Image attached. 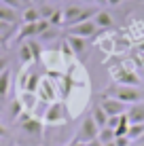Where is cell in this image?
<instances>
[{
    "label": "cell",
    "instance_id": "1",
    "mask_svg": "<svg viewBox=\"0 0 144 146\" xmlns=\"http://www.w3.org/2000/svg\"><path fill=\"white\" fill-rule=\"evenodd\" d=\"M100 98H112V100H119L123 104H136V102H142V91L138 87H129V85H110L108 89H104L100 93Z\"/></svg>",
    "mask_w": 144,
    "mask_h": 146
},
{
    "label": "cell",
    "instance_id": "2",
    "mask_svg": "<svg viewBox=\"0 0 144 146\" xmlns=\"http://www.w3.org/2000/svg\"><path fill=\"white\" fill-rule=\"evenodd\" d=\"M15 125H17V127L21 129L30 140H34V142H38V144L42 142V135H44V123H42V119L32 117L30 112H21L17 119H15Z\"/></svg>",
    "mask_w": 144,
    "mask_h": 146
},
{
    "label": "cell",
    "instance_id": "3",
    "mask_svg": "<svg viewBox=\"0 0 144 146\" xmlns=\"http://www.w3.org/2000/svg\"><path fill=\"white\" fill-rule=\"evenodd\" d=\"M62 13H64V26L70 28V26H74V23L93 19L96 13H98V9L87 7V4H68L66 9H62Z\"/></svg>",
    "mask_w": 144,
    "mask_h": 146
},
{
    "label": "cell",
    "instance_id": "4",
    "mask_svg": "<svg viewBox=\"0 0 144 146\" xmlns=\"http://www.w3.org/2000/svg\"><path fill=\"white\" fill-rule=\"evenodd\" d=\"M70 114H68V106L64 102H53L49 104L47 110L42 114V123L44 127H62V125L68 123Z\"/></svg>",
    "mask_w": 144,
    "mask_h": 146
},
{
    "label": "cell",
    "instance_id": "5",
    "mask_svg": "<svg viewBox=\"0 0 144 146\" xmlns=\"http://www.w3.org/2000/svg\"><path fill=\"white\" fill-rule=\"evenodd\" d=\"M108 74L117 85H129V87L140 85V74L133 72V68H125L123 64H110Z\"/></svg>",
    "mask_w": 144,
    "mask_h": 146
},
{
    "label": "cell",
    "instance_id": "6",
    "mask_svg": "<svg viewBox=\"0 0 144 146\" xmlns=\"http://www.w3.org/2000/svg\"><path fill=\"white\" fill-rule=\"evenodd\" d=\"M36 95H38V102L44 104V106H49V104H53V102H62V100H59L57 83H55V80H51L47 74H44V76L40 78V83H38Z\"/></svg>",
    "mask_w": 144,
    "mask_h": 146
},
{
    "label": "cell",
    "instance_id": "7",
    "mask_svg": "<svg viewBox=\"0 0 144 146\" xmlns=\"http://www.w3.org/2000/svg\"><path fill=\"white\" fill-rule=\"evenodd\" d=\"M51 28L47 19H40L36 23H28V26H21L19 34L15 36V42H21V40H30V38H40L47 30Z\"/></svg>",
    "mask_w": 144,
    "mask_h": 146
},
{
    "label": "cell",
    "instance_id": "8",
    "mask_svg": "<svg viewBox=\"0 0 144 146\" xmlns=\"http://www.w3.org/2000/svg\"><path fill=\"white\" fill-rule=\"evenodd\" d=\"M98 133H100V127H98L96 121L91 119V114H87V117L81 121L78 129H76V140L83 142V144H87V142H91V140H96Z\"/></svg>",
    "mask_w": 144,
    "mask_h": 146
},
{
    "label": "cell",
    "instance_id": "9",
    "mask_svg": "<svg viewBox=\"0 0 144 146\" xmlns=\"http://www.w3.org/2000/svg\"><path fill=\"white\" fill-rule=\"evenodd\" d=\"M98 32L100 30L93 23V19H89V21H81V23L70 26L66 34H74V36H81V38H93V36H98Z\"/></svg>",
    "mask_w": 144,
    "mask_h": 146
},
{
    "label": "cell",
    "instance_id": "10",
    "mask_svg": "<svg viewBox=\"0 0 144 146\" xmlns=\"http://www.w3.org/2000/svg\"><path fill=\"white\" fill-rule=\"evenodd\" d=\"M100 106L104 108V112L108 117H119V114L127 112V104L119 102V100H112V98H100Z\"/></svg>",
    "mask_w": 144,
    "mask_h": 146
},
{
    "label": "cell",
    "instance_id": "11",
    "mask_svg": "<svg viewBox=\"0 0 144 146\" xmlns=\"http://www.w3.org/2000/svg\"><path fill=\"white\" fill-rule=\"evenodd\" d=\"M66 42H68V47L72 49V53L76 55V57L85 55V51H87V38L74 36V34H66Z\"/></svg>",
    "mask_w": 144,
    "mask_h": 146
},
{
    "label": "cell",
    "instance_id": "12",
    "mask_svg": "<svg viewBox=\"0 0 144 146\" xmlns=\"http://www.w3.org/2000/svg\"><path fill=\"white\" fill-rule=\"evenodd\" d=\"M125 117H127V121H129L131 125H136V123H144V102L129 104V106H127Z\"/></svg>",
    "mask_w": 144,
    "mask_h": 146
},
{
    "label": "cell",
    "instance_id": "13",
    "mask_svg": "<svg viewBox=\"0 0 144 146\" xmlns=\"http://www.w3.org/2000/svg\"><path fill=\"white\" fill-rule=\"evenodd\" d=\"M19 102H21L23 112H30V114H32L34 110H36L38 95H36V93H32V91H19Z\"/></svg>",
    "mask_w": 144,
    "mask_h": 146
},
{
    "label": "cell",
    "instance_id": "14",
    "mask_svg": "<svg viewBox=\"0 0 144 146\" xmlns=\"http://www.w3.org/2000/svg\"><path fill=\"white\" fill-rule=\"evenodd\" d=\"M21 26H28V23H36V21H40L42 19V15L40 11H38V7H32V4H28L26 9H23V13H21Z\"/></svg>",
    "mask_w": 144,
    "mask_h": 146
},
{
    "label": "cell",
    "instance_id": "15",
    "mask_svg": "<svg viewBox=\"0 0 144 146\" xmlns=\"http://www.w3.org/2000/svg\"><path fill=\"white\" fill-rule=\"evenodd\" d=\"M93 23L98 26V30H106V28H112V26H115V19H112V15L108 13V11L98 9L96 17H93Z\"/></svg>",
    "mask_w": 144,
    "mask_h": 146
},
{
    "label": "cell",
    "instance_id": "16",
    "mask_svg": "<svg viewBox=\"0 0 144 146\" xmlns=\"http://www.w3.org/2000/svg\"><path fill=\"white\" fill-rule=\"evenodd\" d=\"M0 19L13 26V23L19 21V13H17V9H11V7H7V4L0 2Z\"/></svg>",
    "mask_w": 144,
    "mask_h": 146
},
{
    "label": "cell",
    "instance_id": "17",
    "mask_svg": "<svg viewBox=\"0 0 144 146\" xmlns=\"http://www.w3.org/2000/svg\"><path fill=\"white\" fill-rule=\"evenodd\" d=\"M9 91H11V70H4V72H0V102L2 100H7Z\"/></svg>",
    "mask_w": 144,
    "mask_h": 146
},
{
    "label": "cell",
    "instance_id": "18",
    "mask_svg": "<svg viewBox=\"0 0 144 146\" xmlns=\"http://www.w3.org/2000/svg\"><path fill=\"white\" fill-rule=\"evenodd\" d=\"M89 114H91V119L96 121V125H98L100 129H102V127H106V123H108V114L104 112V108L100 106V104H96V106L91 108V112H89Z\"/></svg>",
    "mask_w": 144,
    "mask_h": 146
},
{
    "label": "cell",
    "instance_id": "19",
    "mask_svg": "<svg viewBox=\"0 0 144 146\" xmlns=\"http://www.w3.org/2000/svg\"><path fill=\"white\" fill-rule=\"evenodd\" d=\"M40 74L36 72V70H30V76H28V80H26V89L23 91H32V93H36V89H38V83H40Z\"/></svg>",
    "mask_w": 144,
    "mask_h": 146
},
{
    "label": "cell",
    "instance_id": "20",
    "mask_svg": "<svg viewBox=\"0 0 144 146\" xmlns=\"http://www.w3.org/2000/svg\"><path fill=\"white\" fill-rule=\"evenodd\" d=\"M19 62L23 64V66H32L34 64V55H32V51H30V47H28V42H23L21 47H19Z\"/></svg>",
    "mask_w": 144,
    "mask_h": 146
},
{
    "label": "cell",
    "instance_id": "21",
    "mask_svg": "<svg viewBox=\"0 0 144 146\" xmlns=\"http://www.w3.org/2000/svg\"><path fill=\"white\" fill-rule=\"evenodd\" d=\"M142 135H144V123H136V125L129 123V129H127V138H129V142H138Z\"/></svg>",
    "mask_w": 144,
    "mask_h": 146
},
{
    "label": "cell",
    "instance_id": "22",
    "mask_svg": "<svg viewBox=\"0 0 144 146\" xmlns=\"http://www.w3.org/2000/svg\"><path fill=\"white\" fill-rule=\"evenodd\" d=\"M98 140H100L102 144L115 142V129H110V127H102V129H100V133H98Z\"/></svg>",
    "mask_w": 144,
    "mask_h": 146
},
{
    "label": "cell",
    "instance_id": "23",
    "mask_svg": "<svg viewBox=\"0 0 144 146\" xmlns=\"http://www.w3.org/2000/svg\"><path fill=\"white\" fill-rule=\"evenodd\" d=\"M47 21H49V26H51V28L64 26V13H62V9H55V11H53V15L47 19Z\"/></svg>",
    "mask_w": 144,
    "mask_h": 146
},
{
    "label": "cell",
    "instance_id": "24",
    "mask_svg": "<svg viewBox=\"0 0 144 146\" xmlns=\"http://www.w3.org/2000/svg\"><path fill=\"white\" fill-rule=\"evenodd\" d=\"M121 119H123V114H119V117H108V123H106V127H110V129H117V127H119V123H121Z\"/></svg>",
    "mask_w": 144,
    "mask_h": 146
},
{
    "label": "cell",
    "instance_id": "25",
    "mask_svg": "<svg viewBox=\"0 0 144 146\" xmlns=\"http://www.w3.org/2000/svg\"><path fill=\"white\" fill-rule=\"evenodd\" d=\"M0 2H2V4H7V7H11V9H17V11H19L21 7H26V4H23L21 0H0Z\"/></svg>",
    "mask_w": 144,
    "mask_h": 146
},
{
    "label": "cell",
    "instance_id": "26",
    "mask_svg": "<svg viewBox=\"0 0 144 146\" xmlns=\"http://www.w3.org/2000/svg\"><path fill=\"white\" fill-rule=\"evenodd\" d=\"M13 30V26L11 23H7V21H2L0 19V36H9V32Z\"/></svg>",
    "mask_w": 144,
    "mask_h": 146
},
{
    "label": "cell",
    "instance_id": "27",
    "mask_svg": "<svg viewBox=\"0 0 144 146\" xmlns=\"http://www.w3.org/2000/svg\"><path fill=\"white\" fill-rule=\"evenodd\" d=\"M115 144H117V146H129V138H127V135H121V138H115Z\"/></svg>",
    "mask_w": 144,
    "mask_h": 146
},
{
    "label": "cell",
    "instance_id": "28",
    "mask_svg": "<svg viewBox=\"0 0 144 146\" xmlns=\"http://www.w3.org/2000/svg\"><path fill=\"white\" fill-rule=\"evenodd\" d=\"M7 68H9V59L4 57V55H0V72H4Z\"/></svg>",
    "mask_w": 144,
    "mask_h": 146
},
{
    "label": "cell",
    "instance_id": "29",
    "mask_svg": "<svg viewBox=\"0 0 144 146\" xmlns=\"http://www.w3.org/2000/svg\"><path fill=\"white\" fill-rule=\"evenodd\" d=\"M7 138H9V129L0 123V140H7Z\"/></svg>",
    "mask_w": 144,
    "mask_h": 146
},
{
    "label": "cell",
    "instance_id": "30",
    "mask_svg": "<svg viewBox=\"0 0 144 146\" xmlns=\"http://www.w3.org/2000/svg\"><path fill=\"white\" fill-rule=\"evenodd\" d=\"M121 2H125V0H106V4H108V7H119Z\"/></svg>",
    "mask_w": 144,
    "mask_h": 146
},
{
    "label": "cell",
    "instance_id": "31",
    "mask_svg": "<svg viewBox=\"0 0 144 146\" xmlns=\"http://www.w3.org/2000/svg\"><path fill=\"white\" fill-rule=\"evenodd\" d=\"M85 146H104V144H102V142H100V140H98V138H96V140H91V142H87Z\"/></svg>",
    "mask_w": 144,
    "mask_h": 146
},
{
    "label": "cell",
    "instance_id": "32",
    "mask_svg": "<svg viewBox=\"0 0 144 146\" xmlns=\"http://www.w3.org/2000/svg\"><path fill=\"white\" fill-rule=\"evenodd\" d=\"M66 146H85V144H83V142H78V140H76V138H74V140H72V142H68Z\"/></svg>",
    "mask_w": 144,
    "mask_h": 146
},
{
    "label": "cell",
    "instance_id": "33",
    "mask_svg": "<svg viewBox=\"0 0 144 146\" xmlns=\"http://www.w3.org/2000/svg\"><path fill=\"white\" fill-rule=\"evenodd\" d=\"M93 2H98V4H102V7H106V0H93Z\"/></svg>",
    "mask_w": 144,
    "mask_h": 146
},
{
    "label": "cell",
    "instance_id": "34",
    "mask_svg": "<svg viewBox=\"0 0 144 146\" xmlns=\"http://www.w3.org/2000/svg\"><path fill=\"white\" fill-rule=\"evenodd\" d=\"M4 42H7V36H0V47H2Z\"/></svg>",
    "mask_w": 144,
    "mask_h": 146
},
{
    "label": "cell",
    "instance_id": "35",
    "mask_svg": "<svg viewBox=\"0 0 144 146\" xmlns=\"http://www.w3.org/2000/svg\"><path fill=\"white\" fill-rule=\"evenodd\" d=\"M89 2H93V0H81V4H89Z\"/></svg>",
    "mask_w": 144,
    "mask_h": 146
},
{
    "label": "cell",
    "instance_id": "36",
    "mask_svg": "<svg viewBox=\"0 0 144 146\" xmlns=\"http://www.w3.org/2000/svg\"><path fill=\"white\" fill-rule=\"evenodd\" d=\"M104 146H117L115 142H108V144H104Z\"/></svg>",
    "mask_w": 144,
    "mask_h": 146
},
{
    "label": "cell",
    "instance_id": "37",
    "mask_svg": "<svg viewBox=\"0 0 144 146\" xmlns=\"http://www.w3.org/2000/svg\"><path fill=\"white\" fill-rule=\"evenodd\" d=\"M138 146H144V140H140V142H136Z\"/></svg>",
    "mask_w": 144,
    "mask_h": 146
},
{
    "label": "cell",
    "instance_id": "38",
    "mask_svg": "<svg viewBox=\"0 0 144 146\" xmlns=\"http://www.w3.org/2000/svg\"><path fill=\"white\" fill-rule=\"evenodd\" d=\"M21 2H23V4H26V7H28V4H30V0H21Z\"/></svg>",
    "mask_w": 144,
    "mask_h": 146
},
{
    "label": "cell",
    "instance_id": "39",
    "mask_svg": "<svg viewBox=\"0 0 144 146\" xmlns=\"http://www.w3.org/2000/svg\"><path fill=\"white\" fill-rule=\"evenodd\" d=\"M142 78H144V70H142Z\"/></svg>",
    "mask_w": 144,
    "mask_h": 146
},
{
    "label": "cell",
    "instance_id": "40",
    "mask_svg": "<svg viewBox=\"0 0 144 146\" xmlns=\"http://www.w3.org/2000/svg\"><path fill=\"white\" fill-rule=\"evenodd\" d=\"M138 2H144V0H138Z\"/></svg>",
    "mask_w": 144,
    "mask_h": 146
},
{
    "label": "cell",
    "instance_id": "41",
    "mask_svg": "<svg viewBox=\"0 0 144 146\" xmlns=\"http://www.w3.org/2000/svg\"><path fill=\"white\" fill-rule=\"evenodd\" d=\"M0 142H2V140H0Z\"/></svg>",
    "mask_w": 144,
    "mask_h": 146
}]
</instances>
